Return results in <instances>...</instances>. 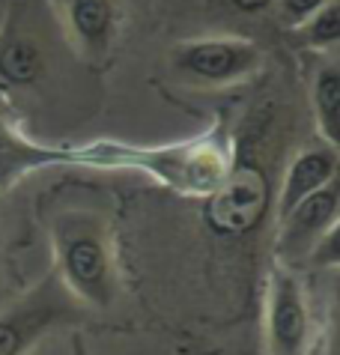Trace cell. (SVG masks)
I'll list each match as a JSON object with an SVG mask.
<instances>
[{
    "label": "cell",
    "instance_id": "cell-1",
    "mask_svg": "<svg viewBox=\"0 0 340 355\" xmlns=\"http://www.w3.org/2000/svg\"><path fill=\"white\" fill-rule=\"evenodd\" d=\"M57 278L90 308H111L119 284L105 218L93 212H63L51 227Z\"/></svg>",
    "mask_w": 340,
    "mask_h": 355
},
{
    "label": "cell",
    "instance_id": "cell-2",
    "mask_svg": "<svg viewBox=\"0 0 340 355\" xmlns=\"http://www.w3.org/2000/svg\"><path fill=\"white\" fill-rule=\"evenodd\" d=\"M272 209L269 176L251 153L239 150L230 159L221 182L206 194L203 218L218 236H245L257 230Z\"/></svg>",
    "mask_w": 340,
    "mask_h": 355
},
{
    "label": "cell",
    "instance_id": "cell-3",
    "mask_svg": "<svg viewBox=\"0 0 340 355\" xmlns=\"http://www.w3.org/2000/svg\"><path fill=\"white\" fill-rule=\"evenodd\" d=\"M84 304L63 287V281L48 275L33 293L22 295L0 313V355H27L57 325L81 320Z\"/></svg>",
    "mask_w": 340,
    "mask_h": 355
},
{
    "label": "cell",
    "instance_id": "cell-4",
    "mask_svg": "<svg viewBox=\"0 0 340 355\" xmlns=\"http://www.w3.org/2000/svg\"><path fill=\"white\" fill-rule=\"evenodd\" d=\"M311 311L298 278L278 266L269 281L266 299V355H307Z\"/></svg>",
    "mask_w": 340,
    "mask_h": 355
},
{
    "label": "cell",
    "instance_id": "cell-5",
    "mask_svg": "<svg viewBox=\"0 0 340 355\" xmlns=\"http://www.w3.org/2000/svg\"><path fill=\"white\" fill-rule=\"evenodd\" d=\"M340 212V185L332 180L319 191L307 194L302 203L293 206L281 221H278V254L287 266L307 260L314 248L332 230H337Z\"/></svg>",
    "mask_w": 340,
    "mask_h": 355
},
{
    "label": "cell",
    "instance_id": "cell-6",
    "mask_svg": "<svg viewBox=\"0 0 340 355\" xmlns=\"http://www.w3.org/2000/svg\"><path fill=\"white\" fill-rule=\"evenodd\" d=\"M173 66L182 75L206 84H230L251 75L260 66V48L245 39L212 36L182 42L173 54Z\"/></svg>",
    "mask_w": 340,
    "mask_h": 355
},
{
    "label": "cell",
    "instance_id": "cell-7",
    "mask_svg": "<svg viewBox=\"0 0 340 355\" xmlns=\"http://www.w3.org/2000/svg\"><path fill=\"white\" fill-rule=\"evenodd\" d=\"M48 72V48L24 15L12 9L9 21L0 31V90L24 93L36 87Z\"/></svg>",
    "mask_w": 340,
    "mask_h": 355
},
{
    "label": "cell",
    "instance_id": "cell-8",
    "mask_svg": "<svg viewBox=\"0 0 340 355\" xmlns=\"http://www.w3.org/2000/svg\"><path fill=\"white\" fill-rule=\"evenodd\" d=\"M332 180H337V146H328V144L305 146L289 162L281 180V191L275 197V218L281 221L293 206H298L307 194L319 191Z\"/></svg>",
    "mask_w": 340,
    "mask_h": 355
},
{
    "label": "cell",
    "instance_id": "cell-9",
    "mask_svg": "<svg viewBox=\"0 0 340 355\" xmlns=\"http://www.w3.org/2000/svg\"><path fill=\"white\" fill-rule=\"evenodd\" d=\"M114 0H69V24L84 51L102 54L114 33Z\"/></svg>",
    "mask_w": 340,
    "mask_h": 355
},
{
    "label": "cell",
    "instance_id": "cell-10",
    "mask_svg": "<svg viewBox=\"0 0 340 355\" xmlns=\"http://www.w3.org/2000/svg\"><path fill=\"white\" fill-rule=\"evenodd\" d=\"M63 153L54 150H39V146H30L22 135H18L12 125H9L3 116H0V185H9L12 180H18L22 173L33 171V167L51 164V162H63Z\"/></svg>",
    "mask_w": 340,
    "mask_h": 355
},
{
    "label": "cell",
    "instance_id": "cell-11",
    "mask_svg": "<svg viewBox=\"0 0 340 355\" xmlns=\"http://www.w3.org/2000/svg\"><path fill=\"white\" fill-rule=\"evenodd\" d=\"M314 114L328 146L340 141V69L337 63H323L314 75Z\"/></svg>",
    "mask_w": 340,
    "mask_h": 355
},
{
    "label": "cell",
    "instance_id": "cell-12",
    "mask_svg": "<svg viewBox=\"0 0 340 355\" xmlns=\"http://www.w3.org/2000/svg\"><path fill=\"white\" fill-rule=\"evenodd\" d=\"M302 39L316 51H334L340 42V3H325L311 21L302 24Z\"/></svg>",
    "mask_w": 340,
    "mask_h": 355
},
{
    "label": "cell",
    "instance_id": "cell-13",
    "mask_svg": "<svg viewBox=\"0 0 340 355\" xmlns=\"http://www.w3.org/2000/svg\"><path fill=\"white\" fill-rule=\"evenodd\" d=\"M325 3H332V0H278V12H281V21L287 27H302Z\"/></svg>",
    "mask_w": 340,
    "mask_h": 355
},
{
    "label": "cell",
    "instance_id": "cell-14",
    "mask_svg": "<svg viewBox=\"0 0 340 355\" xmlns=\"http://www.w3.org/2000/svg\"><path fill=\"white\" fill-rule=\"evenodd\" d=\"M239 12H248V15H254V12H263V9H269L275 3V0H230Z\"/></svg>",
    "mask_w": 340,
    "mask_h": 355
},
{
    "label": "cell",
    "instance_id": "cell-15",
    "mask_svg": "<svg viewBox=\"0 0 340 355\" xmlns=\"http://www.w3.org/2000/svg\"><path fill=\"white\" fill-rule=\"evenodd\" d=\"M72 355H90L84 338H72Z\"/></svg>",
    "mask_w": 340,
    "mask_h": 355
},
{
    "label": "cell",
    "instance_id": "cell-16",
    "mask_svg": "<svg viewBox=\"0 0 340 355\" xmlns=\"http://www.w3.org/2000/svg\"><path fill=\"white\" fill-rule=\"evenodd\" d=\"M0 287H3V272H0Z\"/></svg>",
    "mask_w": 340,
    "mask_h": 355
}]
</instances>
